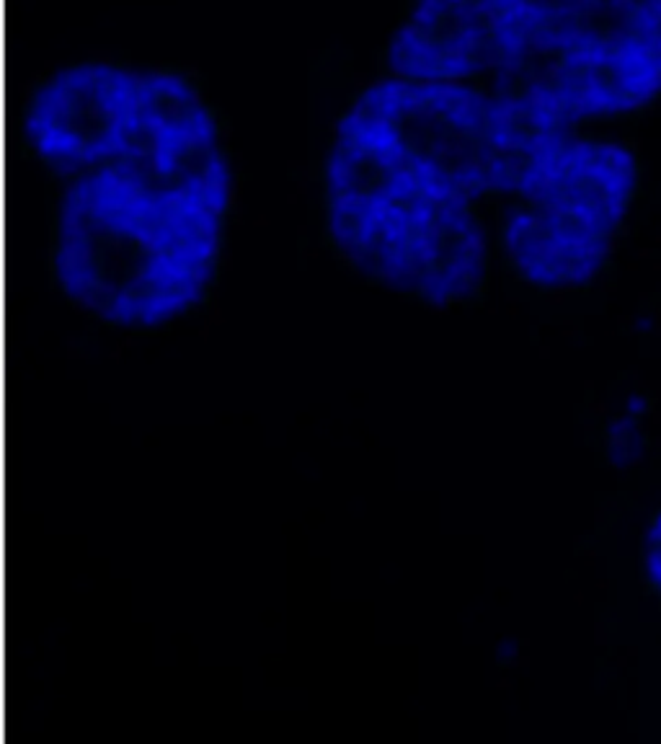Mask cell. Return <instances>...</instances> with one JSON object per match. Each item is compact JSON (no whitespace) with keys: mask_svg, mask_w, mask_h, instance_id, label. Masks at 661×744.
<instances>
[{"mask_svg":"<svg viewBox=\"0 0 661 744\" xmlns=\"http://www.w3.org/2000/svg\"><path fill=\"white\" fill-rule=\"evenodd\" d=\"M230 212L223 117L194 72L166 65L135 143L63 178L52 209L57 287L106 326L186 318L215 287Z\"/></svg>","mask_w":661,"mask_h":744,"instance_id":"obj_1","label":"cell"},{"mask_svg":"<svg viewBox=\"0 0 661 744\" xmlns=\"http://www.w3.org/2000/svg\"><path fill=\"white\" fill-rule=\"evenodd\" d=\"M502 93L571 127L661 93V0H511Z\"/></svg>","mask_w":661,"mask_h":744,"instance_id":"obj_3","label":"cell"},{"mask_svg":"<svg viewBox=\"0 0 661 744\" xmlns=\"http://www.w3.org/2000/svg\"><path fill=\"white\" fill-rule=\"evenodd\" d=\"M636 189L628 145L574 129L502 202L496 243L506 272L540 292L589 285L620 235Z\"/></svg>","mask_w":661,"mask_h":744,"instance_id":"obj_4","label":"cell"},{"mask_svg":"<svg viewBox=\"0 0 661 744\" xmlns=\"http://www.w3.org/2000/svg\"><path fill=\"white\" fill-rule=\"evenodd\" d=\"M643 574L651 589L661 597V512L648 525L643 540Z\"/></svg>","mask_w":661,"mask_h":744,"instance_id":"obj_6","label":"cell"},{"mask_svg":"<svg viewBox=\"0 0 661 744\" xmlns=\"http://www.w3.org/2000/svg\"><path fill=\"white\" fill-rule=\"evenodd\" d=\"M166 65L80 60L44 72L21 93V143L60 178L119 155L158 101Z\"/></svg>","mask_w":661,"mask_h":744,"instance_id":"obj_5","label":"cell"},{"mask_svg":"<svg viewBox=\"0 0 661 744\" xmlns=\"http://www.w3.org/2000/svg\"><path fill=\"white\" fill-rule=\"evenodd\" d=\"M483 114L476 93L380 72L339 114L323 160V225L343 264L429 305L483 292Z\"/></svg>","mask_w":661,"mask_h":744,"instance_id":"obj_2","label":"cell"}]
</instances>
